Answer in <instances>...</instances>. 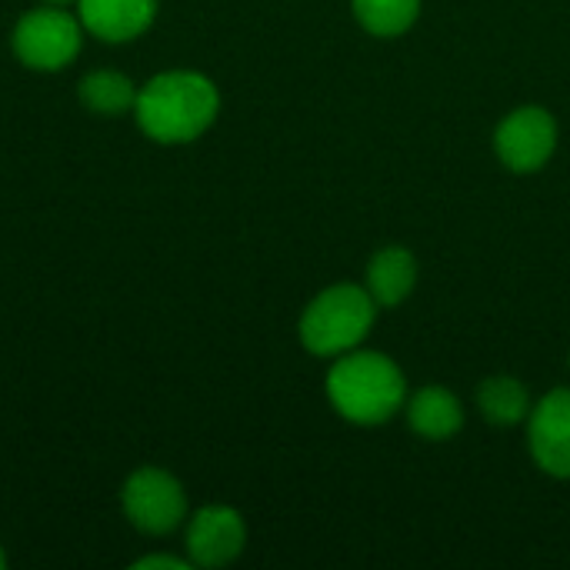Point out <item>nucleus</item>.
Wrapping results in <instances>:
<instances>
[{"mask_svg": "<svg viewBox=\"0 0 570 570\" xmlns=\"http://www.w3.org/2000/svg\"><path fill=\"white\" fill-rule=\"evenodd\" d=\"M324 394L337 417L354 428H381L404 414L407 404V377L401 364L384 351L354 347L331 361L324 377Z\"/></svg>", "mask_w": 570, "mask_h": 570, "instance_id": "obj_1", "label": "nucleus"}, {"mask_svg": "<svg viewBox=\"0 0 570 570\" xmlns=\"http://www.w3.org/2000/svg\"><path fill=\"white\" fill-rule=\"evenodd\" d=\"M220 114V90L197 70H164L137 90V127L157 144H190Z\"/></svg>", "mask_w": 570, "mask_h": 570, "instance_id": "obj_2", "label": "nucleus"}, {"mask_svg": "<svg viewBox=\"0 0 570 570\" xmlns=\"http://www.w3.org/2000/svg\"><path fill=\"white\" fill-rule=\"evenodd\" d=\"M377 314L381 307L364 284H331L304 307L297 321V337L307 354L334 361L354 347H364L377 324Z\"/></svg>", "mask_w": 570, "mask_h": 570, "instance_id": "obj_3", "label": "nucleus"}, {"mask_svg": "<svg viewBox=\"0 0 570 570\" xmlns=\"http://www.w3.org/2000/svg\"><path fill=\"white\" fill-rule=\"evenodd\" d=\"M10 43L23 67L53 73L77 60V53L83 47V23H80V17L60 10L57 3H47V7L27 10L17 20Z\"/></svg>", "mask_w": 570, "mask_h": 570, "instance_id": "obj_4", "label": "nucleus"}, {"mask_svg": "<svg viewBox=\"0 0 570 570\" xmlns=\"http://www.w3.org/2000/svg\"><path fill=\"white\" fill-rule=\"evenodd\" d=\"M561 130L548 107L524 104L501 117L494 127V154L511 174H538L551 164Z\"/></svg>", "mask_w": 570, "mask_h": 570, "instance_id": "obj_5", "label": "nucleus"}, {"mask_svg": "<svg viewBox=\"0 0 570 570\" xmlns=\"http://www.w3.org/2000/svg\"><path fill=\"white\" fill-rule=\"evenodd\" d=\"M120 504L127 521L150 538L174 534L187 521V491L164 468H140L124 481Z\"/></svg>", "mask_w": 570, "mask_h": 570, "instance_id": "obj_6", "label": "nucleus"}, {"mask_svg": "<svg viewBox=\"0 0 570 570\" xmlns=\"http://www.w3.org/2000/svg\"><path fill=\"white\" fill-rule=\"evenodd\" d=\"M524 424L534 468L554 481H570V387L538 397Z\"/></svg>", "mask_w": 570, "mask_h": 570, "instance_id": "obj_7", "label": "nucleus"}, {"mask_svg": "<svg viewBox=\"0 0 570 570\" xmlns=\"http://www.w3.org/2000/svg\"><path fill=\"white\" fill-rule=\"evenodd\" d=\"M247 548V524L237 508L210 504L187 521V561L194 568H227Z\"/></svg>", "mask_w": 570, "mask_h": 570, "instance_id": "obj_8", "label": "nucleus"}, {"mask_svg": "<svg viewBox=\"0 0 570 570\" xmlns=\"http://www.w3.org/2000/svg\"><path fill=\"white\" fill-rule=\"evenodd\" d=\"M404 417H407V428L421 441H431V444L454 441L468 421L461 397L444 384H421L417 391H411L404 404Z\"/></svg>", "mask_w": 570, "mask_h": 570, "instance_id": "obj_9", "label": "nucleus"}, {"mask_svg": "<svg viewBox=\"0 0 570 570\" xmlns=\"http://www.w3.org/2000/svg\"><path fill=\"white\" fill-rule=\"evenodd\" d=\"M87 33L107 43H127L157 20V0H77Z\"/></svg>", "mask_w": 570, "mask_h": 570, "instance_id": "obj_10", "label": "nucleus"}, {"mask_svg": "<svg viewBox=\"0 0 570 570\" xmlns=\"http://www.w3.org/2000/svg\"><path fill=\"white\" fill-rule=\"evenodd\" d=\"M364 287L381 311L401 307L417 287V257L401 244H387L374 250L364 271Z\"/></svg>", "mask_w": 570, "mask_h": 570, "instance_id": "obj_11", "label": "nucleus"}, {"mask_svg": "<svg viewBox=\"0 0 570 570\" xmlns=\"http://www.w3.org/2000/svg\"><path fill=\"white\" fill-rule=\"evenodd\" d=\"M474 404L481 411V417L494 428H518L528 421L534 397L528 391V384L521 377L511 374H491L478 384Z\"/></svg>", "mask_w": 570, "mask_h": 570, "instance_id": "obj_12", "label": "nucleus"}, {"mask_svg": "<svg viewBox=\"0 0 570 570\" xmlns=\"http://www.w3.org/2000/svg\"><path fill=\"white\" fill-rule=\"evenodd\" d=\"M137 83L120 73V70H90L77 94H80V104L90 110V114H100V117H124L134 110L137 104Z\"/></svg>", "mask_w": 570, "mask_h": 570, "instance_id": "obj_13", "label": "nucleus"}, {"mask_svg": "<svg viewBox=\"0 0 570 570\" xmlns=\"http://www.w3.org/2000/svg\"><path fill=\"white\" fill-rule=\"evenodd\" d=\"M424 0H351V13L361 30L377 40L404 37L421 20Z\"/></svg>", "mask_w": 570, "mask_h": 570, "instance_id": "obj_14", "label": "nucleus"}, {"mask_svg": "<svg viewBox=\"0 0 570 570\" xmlns=\"http://www.w3.org/2000/svg\"><path fill=\"white\" fill-rule=\"evenodd\" d=\"M137 570H187L190 561L187 558H174V554H147L140 561H134Z\"/></svg>", "mask_w": 570, "mask_h": 570, "instance_id": "obj_15", "label": "nucleus"}, {"mask_svg": "<svg viewBox=\"0 0 570 570\" xmlns=\"http://www.w3.org/2000/svg\"><path fill=\"white\" fill-rule=\"evenodd\" d=\"M7 568V554H3V548H0V570Z\"/></svg>", "mask_w": 570, "mask_h": 570, "instance_id": "obj_16", "label": "nucleus"}, {"mask_svg": "<svg viewBox=\"0 0 570 570\" xmlns=\"http://www.w3.org/2000/svg\"><path fill=\"white\" fill-rule=\"evenodd\" d=\"M47 3H57V7H63V3H70V0H47Z\"/></svg>", "mask_w": 570, "mask_h": 570, "instance_id": "obj_17", "label": "nucleus"}, {"mask_svg": "<svg viewBox=\"0 0 570 570\" xmlns=\"http://www.w3.org/2000/svg\"><path fill=\"white\" fill-rule=\"evenodd\" d=\"M568 367H570V354H568Z\"/></svg>", "mask_w": 570, "mask_h": 570, "instance_id": "obj_18", "label": "nucleus"}]
</instances>
